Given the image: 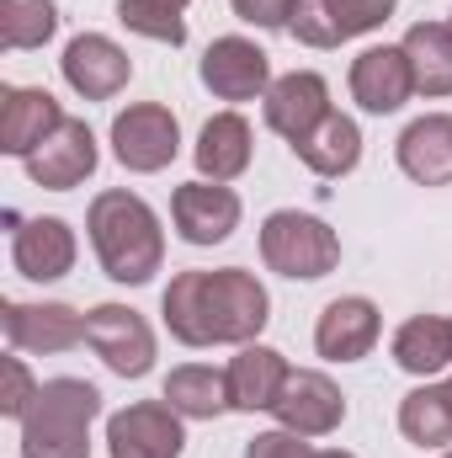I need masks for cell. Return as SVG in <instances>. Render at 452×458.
<instances>
[{
	"label": "cell",
	"mask_w": 452,
	"mask_h": 458,
	"mask_svg": "<svg viewBox=\"0 0 452 458\" xmlns=\"http://www.w3.org/2000/svg\"><path fill=\"white\" fill-rule=\"evenodd\" d=\"M266 288L245 272H181L165 288V326L171 336L187 346H213V342H250L266 326Z\"/></svg>",
	"instance_id": "6da1fadb"
},
{
	"label": "cell",
	"mask_w": 452,
	"mask_h": 458,
	"mask_svg": "<svg viewBox=\"0 0 452 458\" xmlns=\"http://www.w3.org/2000/svg\"><path fill=\"white\" fill-rule=\"evenodd\" d=\"M91 245L107 267L113 283H149L160 272V256H165V240H160V219L149 214L144 198L133 192H102L91 203Z\"/></svg>",
	"instance_id": "7a4b0ae2"
},
{
	"label": "cell",
	"mask_w": 452,
	"mask_h": 458,
	"mask_svg": "<svg viewBox=\"0 0 452 458\" xmlns=\"http://www.w3.org/2000/svg\"><path fill=\"white\" fill-rule=\"evenodd\" d=\"M102 411L96 384L54 378L21 416V458H91V421Z\"/></svg>",
	"instance_id": "3957f363"
},
{
	"label": "cell",
	"mask_w": 452,
	"mask_h": 458,
	"mask_svg": "<svg viewBox=\"0 0 452 458\" xmlns=\"http://www.w3.org/2000/svg\"><path fill=\"white\" fill-rule=\"evenodd\" d=\"M261 256L282 277H325L340 261V240L325 219L282 208V214H272L261 225Z\"/></svg>",
	"instance_id": "277c9868"
},
{
	"label": "cell",
	"mask_w": 452,
	"mask_h": 458,
	"mask_svg": "<svg viewBox=\"0 0 452 458\" xmlns=\"http://www.w3.org/2000/svg\"><path fill=\"white\" fill-rule=\"evenodd\" d=\"M86 342L96 346V357L122 378H138L155 362V336H149L144 315L122 310V304H102V310L86 315Z\"/></svg>",
	"instance_id": "5b68a950"
},
{
	"label": "cell",
	"mask_w": 452,
	"mask_h": 458,
	"mask_svg": "<svg viewBox=\"0 0 452 458\" xmlns=\"http://www.w3.org/2000/svg\"><path fill=\"white\" fill-rule=\"evenodd\" d=\"M113 144H117V160H122L128 171H160V165L176 160L181 128H176V117L165 113L160 102H138V107L117 113Z\"/></svg>",
	"instance_id": "8992f818"
},
{
	"label": "cell",
	"mask_w": 452,
	"mask_h": 458,
	"mask_svg": "<svg viewBox=\"0 0 452 458\" xmlns=\"http://www.w3.org/2000/svg\"><path fill=\"white\" fill-rule=\"evenodd\" d=\"M389 11H394V0H298L288 32L304 38L309 48H336L346 38H356V32L383 27Z\"/></svg>",
	"instance_id": "52a82bcc"
},
{
	"label": "cell",
	"mask_w": 452,
	"mask_h": 458,
	"mask_svg": "<svg viewBox=\"0 0 452 458\" xmlns=\"http://www.w3.org/2000/svg\"><path fill=\"white\" fill-rule=\"evenodd\" d=\"M91 171H96V139H91V128L75 123V117H64V123L27 155V176H32L38 187H48V192H70V187H80Z\"/></svg>",
	"instance_id": "ba28073f"
},
{
	"label": "cell",
	"mask_w": 452,
	"mask_h": 458,
	"mask_svg": "<svg viewBox=\"0 0 452 458\" xmlns=\"http://www.w3.org/2000/svg\"><path fill=\"white\" fill-rule=\"evenodd\" d=\"M272 416L288 432H298V437H325V432H336L346 421V400H340V389L325 373H288Z\"/></svg>",
	"instance_id": "9c48e42d"
},
{
	"label": "cell",
	"mask_w": 452,
	"mask_h": 458,
	"mask_svg": "<svg viewBox=\"0 0 452 458\" xmlns=\"http://www.w3.org/2000/svg\"><path fill=\"white\" fill-rule=\"evenodd\" d=\"M181 421L171 405H128L107 421L113 458H181Z\"/></svg>",
	"instance_id": "30bf717a"
},
{
	"label": "cell",
	"mask_w": 452,
	"mask_h": 458,
	"mask_svg": "<svg viewBox=\"0 0 452 458\" xmlns=\"http://www.w3.org/2000/svg\"><path fill=\"white\" fill-rule=\"evenodd\" d=\"M64 81L86 97V102H107L117 97L122 86H128V75H133V64H128V54L117 48L113 38H102V32H80L70 48H64Z\"/></svg>",
	"instance_id": "8fae6325"
},
{
	"label": "cell",
	"mask_w": 452,
	"mask_h": 458,
	"mask_svg": "<svg viewBox=\"0 0 452 458\" xmlns=\"http://www.w3.org/2000/svg\"><path fill=\"white\" fill-rule=\"evenodd\" d=\"M203 86L224 102H250L261 91H272V64L255 43L245 38H219L208 54H203Z\"/></svg>",
	"instance_id": "7c38bea8"
},
{
	"label": "cell",
	"mask_w": 452,
	"mask_h": 458,
	"mask_svg": "<svg viewBox=\"0 0 452 458\" xmlns=\"http://www.w3.org/2000/svg\"><path fill=\"white\" fill-rule=\"evenodd\" d=\"M331 113H336L331 107V91H325V81L314 70H293V75L272 81V91H266V123L288 144H298L304 133H314Z\"/></svg>",
	"instance_id": "4fadbf2b"
},
{
	"label": "cell",
	"mask_w": 452,
	"mask_h": 458,
	"mask_svg": "<svg viewBox=\"0 0 452 458\" xmlns=\"http://www.w3.org/2000/svg\"><path fill=\"white\" fill-rule=\"evenodd\" d=\"M171 214H176V229L187 245H219L239 225V198L224 182H187V187H176Z\"/></svg>",
	"instance_id": "5bb4252c"
},
{
	"label": "cell",
	"mask_w": 452,
	"mask_h": 458,
	"mask_svg": "<svg viewBox=\"0 0 452 458\" xmlns=\"http://www.w3.org/2000/svg\"><path fill=\"white\" fill-rule=\"evenodd\" d=\"M351 97L367 113H399L415 97V70L405 48H367L351 64Z\"/></svg>",
	"instance_id": "9a60e30c"
},
{
	"label": "cell",
	"mask_w": 452,
	"mask_h": 458,
	"mask_svg": "<svg viewBox=\"0 0 452 458\" xmlns=\"http://www.w3.org/2000/svg\"><path fill=\"white\" fill-rule=\"evenodd\" d=\"M5 336L16 352H70L86 342V320L70 304H5Z\"/></svg>",
	"instance_id": "2e32d148"
},
{
	"label": "cell",
	"mask_w": 452,
	"mask_h": 458,
	"mask_svg": "<svg viewBox=\"0 0 452 458\" xmlns=\"http://www.w3.org/2000/svg\"><path fill=\"white\" fill-rule=\"evenodd\" d=\"M11 261L32 283H54L75 267V234L64 219H27L11 234Z\"/></svg>",
	"instance_id": "e0dca14e"
},
{
	"label": "cell",
	"mask_w": 452,
	"mask_h": 458,
	"mask_svg": "<svg viewBox=\"0 0 452 458\" xmlns=\"http://www.w3.org/2000/svg\"><path fill=\"white\" fill-rule=\"evenodd\" d=\"M378 331H383V320H378L372 299H336V304H325V315L314 326V346L331 362H356L372 352Z\"/></svg>",
	"instance_id": "ac0fdd59"
},
{
	"label": "cell",
	"mask_w": 452,
	"mask_h": 458,
	"mask_svg": "<svg viewBox=\"0 0 452 458\" xmlns=\"http://www.w3.org/2000/svg\"><path fill=\"white\" fill-rule=\"evenodd\" d=\"M64 123L59 113V102L48 97V91H32V86H11L5 91V102H0V149L5 155H32L54 128Z\"/></svg>",
	"instance_id": "d6986e66"
},
{
	"label": "cell",
	"mask_w": 452,
	"mask_h": 458,
	"mask_svg": "<svg viewBox=\"0 0 452 458\" xmlns=\"http://www.w3.org/2000/svg\"><path fill=\"white\" fill-rule=\"evenodd\" d=\"M399 165L421 187H448L452 182V113H431L405 128L399 139Z\"/></svg>",
	"instance_id": "ffe728a7"
},
{
	"label": "cell",
	"mask_w": 452,
	"mask_h": 458,
	"mask_svg": "<svg viewBox=\"0 0 452 458\" xmlns=\"http://www.w3.org/2000/svg\"><path fill=\"white\" fill-rule=\"evenodd\" d=\"M224 373H229V411H272L293 368L272 346H245Z\"/></svg>",
	"instance_id": "44dd1931"
},
{
	"label": "cell",
	"mask_w": 452,
	"mask_h": 458,
	"mask_svg": "<svg viewBox=\"0 0 452 458\" xmlns=\"http://www.w3.org/2000/svg\"><path fill=\"white\" fill-rule=\"evenodd\" d=\"M165 405L176 416H192V421H208L229 411V373L224 368H208V362H187L165 378Z\"/></svg>",
	"instance_id": "7402d4cb"
},
{
	"label": "cell",
	"mask_w": 452,
	"mask_h": 458,
	"mask_svg": "<svg viewBox=\"0 0 452 458\" xmlns=\"http://www.w3.org/2000/svg\"><path fill=\"white\" fill-rule=\"evenodd\" d=\"M415 70V91L426 97H452V27L448 21H421L399 43Z\"/></svg>",
	"instance_id": "603a6c76"
},
{
	"label": "cell",
	"mask_w": 452,
	"mask_h": 458,
	"mask_svg": "<svg viewBox=\"0 0 452 458\" xmlns=\"http://www.w3.org/2000/svg\"><path fill=\"white\" fill-rule=\"evenodd\" d=\"M197 165L203 176L213 182H234L245 165H250V123L239 113H219L203 123V139H197Z\"/></svg>",
	"instance_id": "cb8c5ba5"
},
{
	"label": "cell",
	"mask_w": 452,
	"mask_h": 458,
	"mask_svg": "<svg viewBox=\"0 0 452 458\" xmlns=\"http://www.w3.org/2000/svg\"><path fill=\"white\" fill-rule=\"evenodd\" d=\"M293 155H298L309 171H320V176H346V171L362 160V133H356L351 117L331 113L314 133H304V139L293 144Z\"/></svg>",
	"instance_id": "d4e9b609"
},
{
	"label": "cell",
	"mask_w": 452,
	"mask_h": 458,
	"mask_svg": "<svg viewBox=\"0 0 452 458\" xmlns=\"http://www.w3.org/2000/svg\"><path fill=\"white\" fill-rule=\"evenodd\" d=\"M394 362L405 368V373H442L452 362V320L442 315H415V320H405L399 326V336H394Z\"/></svg>",
	"instance_id": "484cf974"
},
{
	"label": "cell",
	"mask_w": 452,
	"mask_h": 458,
	"mask_svg": "<svg viewBox=\"0 0 452 458\" xmlns=\"http://www.w3.org/2000/svg\"><path fill=\"white\" fill-rule=\"evenodd\" d=\"M399 432H405L415 448H448L452 443V378L405 394V405H399Z\"/></svg>",
	"instance_id": "4316f807"
},
{
	"label": "cell",
	"mask_w": 452,
	"mask_h": 458,
	"mask_svg": "<svg viewBox=\"0 0 452 458\" xmlns=\"http://www.w3.org/2000/svg\"><path fill=\"white\" fill-rule=\"evenodd\" d=\"M59 27L54 0H0V43L5 48H38Z\"/></svg>",
	"instance_id": "83f0119b"
},
{
	"label": "cell",
	"mask_w": 452,
	"mask_h": 458,
	"mask_svg": "<svg viewBox=\"0 0 452 458\" xmlns=\"http://www.w3.org/2000/svg\"><path fill=\"white\" fill-rule=\"evenodd\" d=\"M117 21L133 27V32H144V38H155V43H171V48L187 43V21L165 0H117Z\"/></svg>",
	"instance_id": "f1b7e54d"
},
{
	"label": "cell",
	"mask_w": 452,
	"mask_h": 458,
	"mask_svg": "<svg viewBox=\"0 0 452 458\" xmlns=\"http://www.w3.org/2000/svg\"><path fill=\"white\" fill-rule=\"evenodd\" d=\"M38 389H43V384H32L27 362H21V357H5V389H0V411L21 421V416H27V405L38 400Z\"/></svg>",
	"instance_id": "f546056e"
},
{
	"label": "cell",
	"mask_w": 452,
	"mask_h": 458,
	"mask_svg": "<svg viewBox=\"0 0 452 458\" xmlns=\"http://www.w3.org/2000/svg\"><path fill=\"white\" fill-rule=\"evenodd\" d=\"M245 458H314V448L298 437V432H266V437H255L250 448H245Z\"/></svg>",
	"instance_id": "4dcf8cb0"
},
{
	"label": "cell",
	"mask_w": 452,
	"mask_h": 458,
	"mask_svg": "<svg viewBox=\"0 0 452 458\" xmlns=\"http://www.w3.org/2000/svg\"><path fill=\"white\" fill-rule=\"evenodd\" d=\"M234 11L245 21H255V27H288L293 11H298V0H234Z\"/></svg>",
	"instance_id": "1f68e13d"
},
{
	"label": "cell",
	"mask_w": 452,
	"mask_h": 458,
	"mask_svg": "<svg viewBox=\"0 0 452 458\" xmlns=\"http://www.w3.org/2000/svg\"><path fill=\"white\" fill-rule=\"evenodd\" d=\"M165 5H176V11H187V0H165Z\"/></svg>",
	"instance_id": "d6a6232c"
},
{
	"label": "cell",
	"mask_w": 452,
	"mask_h": 458,
	"mask_svg": "<svg viewBox=\"0 0 452 458\" xmlns=\"http://www.w3.org/2000/svg\"><path fill=\"white\" fill-rule=\"evenodd\" d=\"M314 458H351V454H314Z\"/></svg>",
	"instance_id": "836d02e7"
},
{
	"label": "cell",
	"mask_w": 452,
	"mask_h": 458,
	"mask_svg": "<svg viewBox=\"0 0 452 458\" xmlns=\"http://www.w3.org/2000/svg\"><path fill=\"white\" fill-rule=\"evenodd\" d=\"M448 27H452V21H448Z\"/></svg>",
	"instance_id": "e575fe53"
},
{
	"label": "cell",
	"mask_w": 452,
	"mask_h": 458,
	"mask_svg": "<svg viewBox=\"0 0 452 458\" xmlns=\"http://www.w3.org/2000/svg\"><path fill=\"white\" fill-rule=\"evenodd\" d=\"M448 458H452V454H448Z\"/></svg>",
	"instance_id": "d590c367"
}]
</instances>
